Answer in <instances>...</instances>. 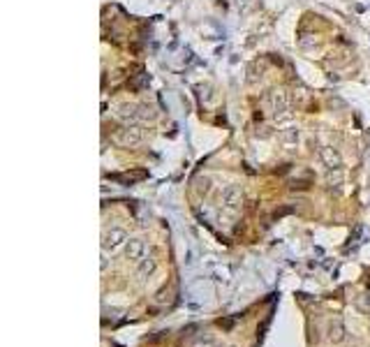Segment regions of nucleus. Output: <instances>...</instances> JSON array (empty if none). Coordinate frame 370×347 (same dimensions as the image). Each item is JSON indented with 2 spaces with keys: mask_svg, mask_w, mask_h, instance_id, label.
<instances>
[{
  "mask_svg": "<svg viewBox=\"0 0 370 347\" xmlns=\"http://www.w3.org/2000/svg\"><path fill=\"white\" fill-rule=\"evenodd\" d=\"M340 185H343V169L329 172V187H336V190H340Z\"/></svg>",
  "mask_w": 370,
  "mask_h": 347,
  "instance_id": "1a4fd4ad",
  "label": "nucleus"
},
{
  "mask_svg": "<svg viewBox=\"0 0 370 347\" xmlns=\"http://www.w3.org/2000/svg\"><path fill=\"white\" fill-rule=\"evenodd\" d=\"M116 116H118L125 125H137V123L142 120V109H139V104H130V102H125V104H118Z\"/></svg>",
  "mask_w": 370,
  "mask_h": 347,
  "instance_id": "20e7f679",
  "label": "nucleus"
},
{
  "mask_svg": "<svg viewBox=\"0 0 370 347\" xmlns=\"http://www.w3.org/2000/svg\"><path fill=\"white\" fill-rule=\"evenodd\" d=\"M116 139H118V144H121V146L135 148V146H139V144L144 141V130L139 125H125L121 132H118V137H116Z\"/></svg>",
  "mask_w": 370,
  "mask_h": 347,
  "instance_id": "f03ea898",
  "label": "nucleus"
},
{
  "mask_svg": "<svg viewBox=\"0 0 370 347\" xmlns=\"http://www.w3.org/2000/svg\"><path fill=\"white\" fill-rule=\"evenodd\" d=\"M144 253H146V243H144L142 239H130L128 241V246H125V255H128L130 260L142 261Z\"/></svg>",
  "mask_w": 370,
  "mask_h": 347,
  "instance_id": "0eeeda50",
  "label": "nucleus"
},
{
  "mask_svg": "<svg viewBox=\"0 0 370 347\" xmlns=\"http://www.w3.org/2000/svg\"><path fill=\"white\" fill-rule=\"evenodd\" d=\"M269 102V109H271V116L276 120H283L290 116V93L285 88H273L266 97Z\"/></svg>",
  "mask_w": 370,
  "mask_h": 347,
  "instance_id": "f257e3e1",
  "label": "nucleus"
},
{
  "mask_svg": "<svg viewBox=\"0 0 370 347\" xmlns=\"http://www.w3.org/2000/svg\"><path fill=\"white\" fill-rule=\"evenodd\" d=\"M243 204V190L241 185H227L222 190V206L229 211H238Z\"/></svg>",
  "mask_w": 370,
  "mask_h": 347,
  "instance_id": "7ed1b4c3",
  "label": "nucleus"
},
{
  "mask_svg": "<svg viewBox=\"0 0 370 347\" xmlns=\"http://www.w3.org/2000/svg\"><path fill=\"white\" fill-rule=\"evenodd\" d=\"M155 268H157V261H155L153 257H148V260L144 257V260H142V266H139V275H142V278H148V275L153 273Z\"/></svg>",
  "mask_w": 370,
  "mask_h": 347,
  "instance_id": "6e6552de",
  "label": "nucleus"
},
{
  "mask_svg": "<svg viewBox=\"0 0 370 347\" xmlns=\"http://www.w3.org/2000/svg\"><path fill=\"white\" fill-rule=\"evenodd\" d=\"M319 158H322L324 167L329 169V172L343 169V158H340V153H338V148H333V146H324L322 151H319Z\"/></svg>",
  "mask_w": 370,
  "mask_h": 347,
  "instance_id": "423d86ee",
  "label": "nucleus"
},
{
  "mask_svg": "<svg viewBox=\"0 0 370 347\" xmlns=\"http://www.w3.org/2000/svg\"><path fill=\"white\" fill-rule=\"evenodd\" d=\"M123 241H128V232L121 227H114V229H107V232L102 234V250H114L123 243Z\"/></svg>",
  "mask_w": 370,
  "mask_h": 347,
  "instance_id": "39448f33",
  "label": "nucleus"
},
{
  "mask_svg": "<svg viewBox=\"0 0 370 347\" xmlns=\"http://www.w3.org/2000/svg\"><path fill=\"white\" fill-rule=\"evenodd\" d=\"M329 338H331L333 343H340V341L345 338V329L340 327V324H333V327L329 329Z\"/></svg>",
  "mask_w": 370,
  "mask_h": 347,
  "instance_id": "9b49d317",
  "label": "nucleus"
},
{
  "mask_svg": "<svg viewBox=\"0 0 370 347\" xmlns=\"http://www.w3.org/2000/svg\"><path fill=\"white\" fill-rule=\"evenodd\" d=\"M283 141L285 144H296V141H298V130H296V127H285Z\"/></svg>",
  "mask_w": 370,
  "mask_h": 347,
  "instance_id": "9d476101",
  "label": "nucleus"
}]
</instances>
